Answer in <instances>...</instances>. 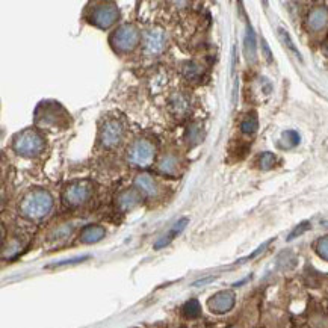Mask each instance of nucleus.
<instances>
[{
  "label": "nucleus",
  "instance_id": "2eb2a0df",
  "mask_svg": "<svg viewBox=\"0 0 328 328\" xmlns=\"http://www.w3.org/2000/svg\"><path fill=\"white\" fill-rule=\"evenodd\" d=\"M138 203H139V195L136 191H126L118 197V204H120V207L124 209V211L135 207Z\"/></svg>",
  "mask_w": 328,
  "mask_h": 328
},
{
  "label": "nucleus",
  "instance_id": "9b49d317",
  "mask_svg": "<svg viewBox=\"0 0 328 328\" xmlns=\"http://www.w3.org/2000/svg\"><path fill=\"white\" fill-rule=\"evenodd\" d=\"M188 222H189V219L188 218H182V219H178L175 224H174V227L171 228V231L166 234V236H162L161 239L155 244V250H161V248H164V247H166L175 236H178L180 234L185 228H186V225H188Z\"/></svg>",
  "mask_w": 328,
  "mask_h": 328
},
{
  "label": "nucleus",
  "instance_id": "39448f33",
  "mask_svg": "<svg viewBox=\"0 0 328 328\" xmlns=\"http://www.w3.org/2000/svg\"><path fill=\"white\" fill-rule=\"evenodd\" d=\"M91 192H93L91 182H88V180L73 182L65 188V191L62 194V200L67 206L77 207L91 197Z\"/></svg>",
  "mask_w": 328,
  "mask_h": 328
},
{
  "label": "nucleus",
  "instance_id": "ddd939ff",
  "mask_svg": "<svg viewBox=\"0 0 328 328\" xmlns=\"http://www.w3.org/2000/svg\"><path fill=\"white\" fill-rule=\"evenodd\" d=\"M328 23V11L325 8H315L309 15V26L312 31H321Z\"/></svg>",
  "mask_w": 328,
  "mask_h": 328
},
{
  "label": "nucleus",
  "instance_id": "a878e982",
  "mask_svg": "<svg viewBox=\"0 0 328 328\" xmlns=\"http://www.w3.org/2000/svg\"><path fill=\"white\" fill-rule=\"evenodd\" d=\"M89 259L88 256H82V257H74V259H70V260H62V262H57V263H53L50 265L49 268H59V266H64V265H73V263H80L83 260Z\"/></svg>",
  "mask_w": 328,
  "mask_h": 328
},
{
  "label": "nucleus",
  "instance_id": "423d86ee",
  "mask_svg": "<svg viewBox=\"0 0 328 328\" xmlns=\"http://www.w3.org/2000/svg\"><path fill=\"white\" fill-rule=\"evenodd\" d=\"M123 126L116 120H108L100 132V141L105 148H113L123 139Z\"/></svg>",
  "mask_w": 328,
  "mask_h": 328
},
{
  "label": "nucleus",
  "instance_id": "0eeeda50",
  "mask_svg": "<svg viewBox=\"0 0 328 328\" xmlns=\"http://www.w3.org/2000/svg\"><path fill=\"white\" fill-rule=\"evenodd\" d=\"M116 18H118V9L115 5H110V3L96 6L91 14V23L100 29L110 27L116 21Z\"/></svg>",
  "mask_w": 328,
  "mask_h": 328
},
{
  "label": "nucleus",
  "instance_id": "1a4fd4ad",
  "mask_svg": "<svg viewBox=\"0 0 328 328\" xmlns=\"http://www.w3.org/2000/svg\"><path fill=\"white\" fill-rule=\"evenodd\" d=\"M145 52L148 55H159L165 47V35L161 29H152L145 34Z\"/></svg>",
  "mask_w": 328,
  "mask_h": 328
},
{
  "label": "nucleus",
  "instance_id": "cd10ccee",
  "mask_svg": "<svg viewBox=\"0 0 328 328\" xmlns=\"http://www.w3.org/2000/svg\"><path fill=\"white\" fill-rule=\"evenodd\" d=\"M214 280H217V277H215V275H211V277H207V278H203V280H198V281H195V283H194V286H201V284H207V283H211V281H214Z\"/></svg>",
  "mask_w": 328,
  "mask_h": 328
},
{
  "label": "nucleus",
  "instance_id": "7ed1b4c3",
  "mask_svg": "<svg viewBox=\"0 0 328 328\" xmlns=\"http://www.w3.org/2000/svg\"><path fill=\"white\" fill-rule=\"evenodd\" d=\"M139 43V31L132 24H123L110 37V44L120 52H130Z\"/></svg>",
  "mask_w": 328,
  "mask_h": 328
},
{
  "label": "nucleus",
  "instance_id": "4468645a",
  "mask_svg": "<svg viewBox=\"0 0 328 328\" xmlns=\"http://www.w3.org/2000/svg\"><path fill=\"white\" fill-rule=\"evenodd\" d=\"M135 185H136V188H138L141 192H144L145 195L153 197V195L158 194V186H156V183H155L153 178L148 175V174H139V175L136 177V180H135Z\"/></svg>",
  "mask_w": 328,
  "mask_h": 328
},
{
  "label": "nucleus",
  "instance_id": "a211bd4d",
  "mask_svg": "<svg viewBox=\"0 0 328 328\" xmlns=\"http://www.w3.org/2000/svg\"><path fill=\"white\" fill-rule=\"evenodd\" d=\"M172 108H174L177 115H185L188 112V109H189V103H188L186 97L178 94V96H175L172 99Z\"/></svg>",
  "mask_w": 328,
  "mask_h": 328
},
{
  "label": "nucleus",
  "instance_id": "f257e3e1",
  "mask_svg": "<svg viewBox=\"0 0 328 328\" xmlns=\"http://www.w3.org/2000/svg\"><path fill=\"white\" fill-rule=\"evenodd\" d=\"M53 207L52 195L44 189H34L27 192L20 204V212L29 219H41L47 217Z\"/></svg>",
  "mask_w": 328,
  "mask_h": 328
},
{
  "label": "nucleus",
  "instance_id": "f3484780",
  "mask_svg": "<svg viewBox=\"0 0 328 328\" xmlns=\"http://www.w3.org/2000/svg\"><path fill=\"white\" fill-rule=\"evenodd\" d=\"M159 169L168 175H174L177 171V161L172 156H165L159 164Z\"/></svg>",
  "mask_w": 328,
  "mask_h": 328
},
{
  "label": "nucleus",
  "instance_id": "5701e85b",
  "mask_svg": "<svg viewBox=\"0 0 328 328\" xmlns=\"http://www.w3.org/2000/svg\"><path fill=\"white\" fill-rule=\"evenodd\" d=\"M316 253L328 262V236H324L316 244Z\"/></svg>",
  "mask_w": 328,
  "mask_h": 328
},
{
  "label": "nucleus",
  "instance_id": "aec40b11",
  "mask_svg": "<svg viewBox=\"0 0 328 328\" xmlns=\"http://www.w3.org/2000/svg\"><path fill=\"white\" fill-rule=\"evenodd\" d=\"M281 141L284 142L286 148H292V147L300 144V135H298V132H295V130H286L281 135Z\"/></svg>",
  "mask_w": 328,
  "mask_h": 328
},
{
  "label": "nucleus",
  "instance_id": "4be33fe9",
  "mask_svg": "<svg viewBox=\"0 0 328 328\" xmlns=\"http://www.w3.org/2000/svg\"><path fill=\"white\" fill-rule=\"evenodd\" d=\"M257 127H259V123H257V118H254V116L247 118V120L241 124L242 132L247 133V135H253V133H256Z\"/></svg>",
  "mask_w": 328,
  "mask_h": 328
},
{
  "label": "nucleus",
  "instance_id": "9d476101",
  "mask_svg": "<svg viewBox=\"0 0 328 328\" xmlns=\"http://www.w3.org/2000/svg\"><path fill=\"white\" fill-rule=\"evenodd\" d=\"M244 53L247 56L248 62H256L257 59V44H256V34L254 29L251 27V24H247V34H245V40H244Z\"/></svg>",
  "mask_w": 328,
  "mask_h": 328
},
{
  "label": "nucleus",
  "instance_id": "dca6fc26",
  "mask_svg": "<svg viewBox=\"0 0 328 328\" xmlns=\"http://www.w3.org/2000/svg\"><path fill=\"white\" fill-rule=\"evenodd\" d=\"M183 315L189 319H195L201 315V306L197 300H189L185 306H183Z\"/></svg>",
  "mask_w": 328,
  "mask_h": 328
},
{
  "label": "nucleus",
  "instance_id": "6ab92c4d",
  "mask_svg": "<svg viewBox=\"0 0 328 328\" xmlns=\"http://www.w3.org/2000/svg\"><path fill=\"white\" fill-rule=\"evenodd\" d=\"M278 35H280V38H281V41L284 43V46L300 59V61H303V57H301V55H300V52H298V49L295 47V44H293V41H292V38H290V35L284 31V29H278Z\"/></svg>",
  "mask_w": 328,
  "mask_h": 328
},
{
  "label": "nucleus",
  "instance_id": "f8f14e48",
  "mask_svg": "<svg viewBox=\"0 0 328 328\" xmlns=\"http://www.w3.org/2000/svg\"><path fill=\"white\" fill-rule=\"evenodd\" d=\"M105 228L102 225H86L80 233V241L83 244H96L105 237Z\"/></svg>",
  "mask_w": 328,
  "mask_h": 328
},
{
  "label": "nucleus",
  "instance_id": "412c9836",
  "mask_svg": "<svg viewBox=\"0 0 328 328\" xmlns=\"http://www.w3.org/2000/svg\"><path fill=\"white\" fill-rule=\"evenodd\" d=\"M275 162H277V158H275V155L271 153V152H265V153L260 156V161H259L262 169H271V168L275 165Z\"/></svg>",
  "mask_w": 328,
  "mask_h": 328
},
{
  "label": "nucleus",
  "instance_id": "bb28decb",
  "mask_svg": "<svg viewBox=\"0 0 328 328\" xmlns=\"http://www.w3.org/2000/svg\"><path fill=\"white\" fill-rule=\"evenodd\" d=\"M262 47H263V52H266V57H268V61H273L271 50H270V47H268V43H266L265 40H262Z\"/></svg>",
  "mask_w": 328,
  "mask_h": 328
},
{
  "label": "nucleus",
  "instance_id": "20e7f679",
  "mask_svg": "<svg viewBox=\"0 0 328 328\" xmlns=\"http://www.w3.org/2000/svg\"><path fill=\"white\" fill-rule=\"evenodd\" d=\"M127 159L132 165L141 168L152 165L155 159V145L145 139L135 141L127 152Z\"/></svg>",
  "mask_w": 328,
  "mask_h": 328
},
{
  "label": "nucleus",
  "instance_id": "b1692460",
  "mask_svg": "<svg viewBox=\"0 0 328 328\" xmlns=\"http://www.w3.org/2000/svg\"><path fill=\"white\" fill-rule=\"evenodd\" d=\"M309 228H310V222H309V221H304V222H301V224H298V225L290 231V234L287 236V241H293L295 237L301 236V234L306 233Z\"/></svg>",
  "mask_w": 328,
  "mask_h": 328
},
{
  "label": "nucleus",
  "instance_id": "f03ea898",
  "mask_svg": "<svg viewBox=\"0 0 328 328\" xmlns=\"http://www.w3.org/2000/svg\"><path fill=\"white\" fill-rule=\"evenodd\" d=\"M14 150L21 156H37L44 150V138L34 129H26L14 138Z\"/></svg>",
  "mask_w": 328,
  "mask_h": 328
},
{
  "label": "nucleus",
  "instance_id": "6e6552de",
  "mask_svg": "<svg viewBox=\"0 0 328 328\" xmlns=\"http://www.w3.org/2000/svg\"><path fill=\"white\" fill-rule=\"evenodd\" d=\"M236 296L231 290H221L218 293H215L211 300H209V309H211L214 313L217 315H224L227 312H230L234 306Z\"/></svg>",
  "mask_w": 328,
  "mask_h": 328
},
{
  "label": "nucleus",
  "instance_id": "393cba45",
  "mask_svg": "<svg viewBox=\"0 0 328 328\" xmlns=\"http://www.w3.org/2000/svg\"><path fill=\"white\" fill-rule=\"evenodd\" d=\"M200 73H201V68H200L198 65H195V64H189V65L185 68V76H186L188 79H195V77L200 76Z\"/></svg>",
  "mask_w": 328,
  "mask_h": 328
}]
</instances>
